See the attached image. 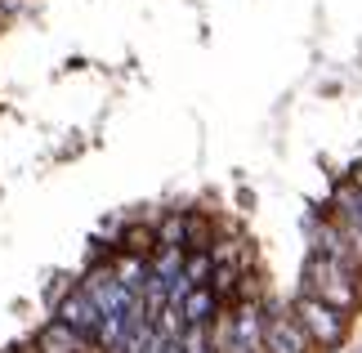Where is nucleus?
Returning a JSON list of instances; mask_svg holds the SVG:
<instances>
[{
    "label": "nucleus",
    "mask_w": 362,
    "mask_h": 353,
    "mask_svg": "<svg viewBox=\"0 0 362 353\" xmlns=\"http://www.w3.org/2000/svg\"><path fill=\"white\" fill-rule=\"evenodd\" d=\"M300 291L313 295V300L331 304L336 313H354L362 304V273L340 260L322 255V250H313L309 260H304V273H300Z\"/></svg>",
    "instance_id": "nucleus-1"
},
{
    "label": "nucleus",
    "mask_w": 362,
    "mask_h": 353,
    "mask_svg": "<svg viewBox=\"0 0 362 353\" xmlns=\"http://www.w3.org/2000/svg\"><path fill=\"white\" fill-rule=\"evenodd\" d=\"M291 318L304 327V335L313 340V349H340L344 345V313H336L331 304L313 300V295H296V304H291Z\"/></svg>",
    "instance_id": "nucleus-2"
},
{
    "label": "nucleus",
    "mask_w": 362,
    "mask_h": 353,
    "mask_svg": "<svg viewBox=\"0 0 362 353\" xmlns=\"http://www.w3.org/2000/svg\"><path fill=\"white\" fill-rule=\"evenodd\" d=\"M54 313H59V322H67V327H72L76 335H86L90 345L99 340V331H103V313H99V304H94L86 291H67Z\"/></svg>",
    "instance_id": "nucleus-3"
},
{
    "label": "nucleus",
    "mask_w": 362,
    "mask_h": 353,
    "mask_svg": "<svg viewBox=\"0 0 362 353\" xmlns=\"http://www.w3.org/2000/svg\"><path fill=\"white\" fill-rule=\"evenodd\" d=\"M264 353H313V340L291 313H264Z\"/></svg>",
    "instance_id": "nucleus-4"
},
{
    "label": "nucleus",
    "mask_w": 362,
    "mask_h": 353,
    "mask_svg": "<svg viewBox=\"0 0 362 353\" xmlns=\"http://www.w3.org/2000/svg\"><path fill=\"white\" fill-rule=\"evenodd\" d=\"M336 224L349 233V242L362 250V192H358L354 175L336 183Z\"/></svg>",
    "instance_id": "nucleus-5"
},
{
    "label": "nucleus",
    "mask_w": 362,
    "mask_h": 353,
    "mask_svg": "<svg viewBox=\"0 0 362 353\" xmlns=\"http://www.w3.org/2000/svg\"><path fill=\"white\" fill-rule=\"evenodd\" d=\"M36 353H90V340L86 335H76L67 322H45L40 327V335H36Z\"/></svg>",
    "instance_id": "nucleus-6"
},
{
    "label": "nucleus",
    "mask_w": 362,
    "mask_h": 353,
    "mask_svg": "<svg viewBox=\"0 0 362 353\" xmlns=\"http://www.w3.org/2000/svg\"><path fill=\"white\" fill-rule=\"evenodd\" d=\"M215 308H219V295L211 287H188L184 300H179V318H184V327H211Z\"/></svg>",
    "instance_id": "nucleus-7"
},
{
    "label": "nucleus",
    "mask_w": 362,
    "mask_h": 353,
    "mask_svg": "<svg viewBox=\"0 0 362 353\" xmlns=\"http://www.w3.org/2000/svg\"><path fill=\"white\" fill-rule=\"evenodd\" d=\"M211 273H215V255H211V250L184 255V282H188V287H211Z\"/></svg>",
    "instance_id": "nucleus-8"
},
{
    "label": "nucleus",
    "mask_w": 362,
    "mask_h": 353,
    "mask_svg": "<svg viewBox=\"0 0 362 353\" xmlns=\"http://www.w3.org/2000/svg\"><path fill=\"white\" fill-rule=\"evenodd\" d=\"M184 215H170V219H165L161 224V228H157V246H175V250H184Z\"/></svg>",
    "instance_id": "nucleus-9"
},
{
    "label": "nucleus",
    "mask_w": 362,
    "mask_h": 353,
    "mask_svg": "<svg viewBox=\"0 0 362 353\" xmlns=\"http://www.w3.org/2000/svg\"><path fill=\"white\" fill-rule=\"evenodd\" d=\"M148 246H157V233L152 228H130L125 233V250H130V255H144Z\"/></svg>",
    "instance_id": "nucleus-10"
},
{
    "label": "nucleus",
    "mask_w": 362,
    "mask_h": 353,
    "mask_svg": "<svg viewBox=\"0 0 362 353\" xmlns=\"http://www.w3.org/2000/svg\"><path fill=\"white\" fill-rule=\"evenodd\" d=\"M354 175H358V179H362V166H358V170H354Z\"/></svg>",
    "instance_id": "nucleus-11"
}]
</instances>
